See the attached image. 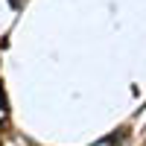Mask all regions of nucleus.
Wrapping results in <instances>:
<instances>
[{
	"instance_id": "1",
	"label": "nucleus",
	"mask_w": 146,
	"mask_h": 146,
	"mask_svg": "<svg viewBox=\"0 0 146 146\" xmlns=\"http://www.w3.org/2000/svg\"><path fill=\"white\" fill-rule=\"evenodd\" d=\"M0 111H6V96H3V88H0Z\"/></svg>"
}]
</instances>
